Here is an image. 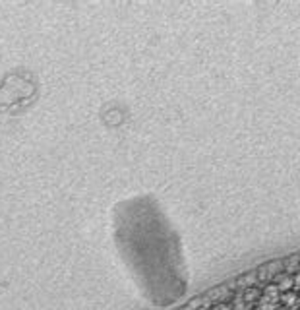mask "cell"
Masks as SVG:
<instances>
[{"label": "cell", "mask_w": 300, "mask_h": 310, "mask_svg": "<svg viewBox=\"0 0 300 310\" xmlns=\"http://www.w3.org/2000/svg\"><path fill=\"white\" fill-rule=\"evenodd\" d=\"M277 303H279V289H277L275 285H269V287L263 291V295H261V299H259V303H257V309L275 310L277 309Z\"/></svg>", "instance_id": "1"}, {"label": "cell", "mask_w": 300, "mask_h": 310, "mask_svg": "<svg viewBox=\"0 0 300 310\" xmlns=\"http://www.w3.org/2000/svg\"><path fill=\"white\" fill-rule=\"evenodd\" d=\"M277 279H279V281H277L275 287L279 289V293H283V295H285V293H291V287L295 285V279H293V277H283V275L277 277Z\"/></svg>", "instance_id": "2"}, {"label": "cell", "mask_w": 300, "mask_h": 310, "mask_svg": "<svg viewBox=\"0 0 300 310\" xmlns=\"http://www.w3.org/2000/svg\"><path fill=\"white\" fill-rule=\"evenodd\" d=\"M281 301H283V305H287V307H297V305H299V299H297L295 293H285V295L281 297Z\"/></svg>", "instance_id": "3"}]
</instances>
